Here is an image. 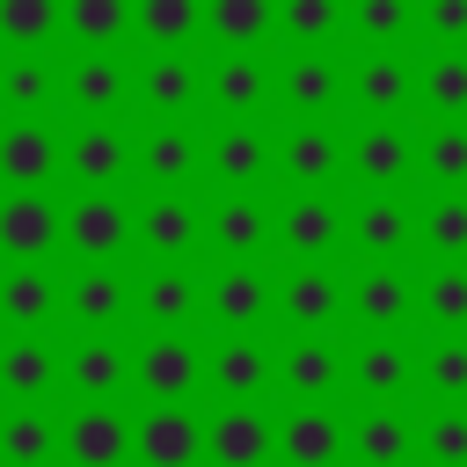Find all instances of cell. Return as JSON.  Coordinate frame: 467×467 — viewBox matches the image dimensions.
I'll return each instance as SVG.
<instances>
[{
	"label": "cell",
	"mask_w": 467,
	"mask_h": 467,
	"mask_svg": "<svg viewBox=\"0 0 467 467\" xmlns=\"http://www.w3.org/2000/svg\"><path fill=\"white\" fill-rule=\"evenodd\" d=\"M131 190H204V124L131 117Z\"/></svg>",
	"instance_id": "6da1fadb"
},
{
	"label": "cell",
	"mask_w": 467,
	"mask_h": 467,
	"mask_svg": "<svg viewBox=\"0 0 467 467\" xmlns=\"http://www.w3.org/2000/svg\"><path fill=\"white\" fill-rule=\"evenodd\" d=\"M58 182L66 190H131V117H66Z\"/></svg>",
	"instance_id": "7a4b0ae2"
},
{
	"label": "cell",
	"mask_w": 467,
	"mask_h": 467,
	"mask_svg": "<svg viewBox=\"0 0 467 467\" xmlns=\"http://www.w3.org/2000/svg\"><path fill=\"white\" fill-rule=\"evenodd\" d=\"M131 255L139 263H204V197L146 190L131 204Z\"/></svg>",
	"instance_id": "3957f363"
},
{
	"label": "cell",
	"mask_w": 467,
	"mask_h": 467,
	"mask_svg": "<svg viewBox=\"0 0 467 467\" xmlns=\"http://www.w3.org/2000/svg\"><path fill=\"white\" fill-rule=\"evenodd\" d=\"M277 182V131L263 117H212L204 124V190H263Z\"/></svg>",
	"instance_id": "277c9868"
},
{
	"label": "cell",
	"mask_w": 467,
	"mask_h": 467,
	"mask_svg": "<svg viewBox=\"0 0 467 467\" xmlns=\"http://www.w3.org/2000/svg\"><path fill=\"white\" fill-rule=\"evenodd\" d=\"M131 394L139 401H197L204 394V343L182 328L131 336Z\"/></svg>",
	"instance_id": "5b68a950"
},
{
	"label": "cell",
	"mask_w": 467,
	"mask_h": 467,
	"mask_svg": "<svg viewBox=\"0 0 467 467\" xmlns=\"http://www.w3.org/2000/svg\"><path fill=\"white\" fill-rule=\"evenodd\" d=\"M277 248V204L263 190H212L204 197V255L212 263H263Z\"/></svg>",
	"instance_id": "8992f818"
},
{
	"label": "cell",
	"mask_w": 467,
	"mask_h": 467,
	"mask_svg": "<svg viewBox=\"0 0 467 467\" xmlns=\"http://www.w3.org/2000/svg\"><path fill=\"white\" fill-rule=\"evenodd\" d=\"M58 321L73 336L131 328V255L124 263H58Z\"/></svg>",
	"instance_id": "52a82bcc"
},
{
	"label": "cell",
	"mask_w": 467,
	"mask_h": 467,
	"mask_svg": "<svg viewBox=\"0 0 467 467\" xmlns=\"http://www.w3.org/2000/svg\"><path fill=\"white\" fill-rule=\"evenodd\" d=\"M277 314V277L263 263H212L204 255V328L212 336H263Z\"/></svg>",
	"instance_id": "ba28073f"
},
{
	"label": "cell",
	"mask_w": 467,
	"mask_h": 467,
	"mask_svg": "<svg viewBox=\"0 0 467 467\" xmlns=\"http://www.w3.org/2000/svg\"><path fill=\"white\" fill-rule=\"evenodd\" d=\"M58 394L66 401H124L131 394V336L88 328L58 343Z\"/></svg>",
	"instance_id": "9c48e42d"
},
{
	"label": "cell",
	"mask_w": 467,
	"mask_h": 467,
	"mask_svg": "<svg viewBox=\"0 0 467 467\" xmlns=\"http://www.w3.org/2000/svg\"><path fill=\"white\" fill-rule=\"evenodd\" d=\"M131 321L139 328H204V263H131Z\"/></svg>",
	"instance_id": "30bf717a"
},
{
	"label": "cell",
	"mask_w": 467,
	"mask_h": 467,
	"mask_svg": "<svg viewBox=\"0 0 467 467\" xmlns=\"http://www.w3.org/2000/svg\"><path fill=\"white\" fill-rule=\"evenodd\" d=\"M124 255H131V197L66 190V263H124Z\"/></svg>",
	"instance_id": "8fae6325"
},
{
	"label": "cell",
	"mask_w": 467,
	"mask_h": 467,
	"mask_svg": "<svg viewBox=\"0 0 467 467\" xmlns=\"http://www.w3.org/2000/svg\"><path fill=\"white\" fill-rule=\"evenodd\" d=\"M58 255H66V197L0 190V263H58Z\"/></svg>",
	"instance_id": "7c38bea8"
},
{
	"label": "cell",
	"mask_w": 467,
	"mask_h": 467,
	"mask_svg": "<svg viewBox=\"0 0 467 467\" xmlns=\"http://www.w3.org/2000/svg\"><path fill=\"white\" fill-rule=\"evenodd\" d=\"M409 175H416V139L401 117H358V131H343V182L401 190Z\"/></svg>",
	"instance_id": "4fadbf2b"
},
{
	"label": "cell",
	"mask_w": 467,
	"mask_h": 467,
	"mask_svg": "<svg viewBox=\"0 0 467 467\" xmlns=\"http://www.w3.org/2000/svg\"><path fill=\"white\" fill-rule=\"evenodd\" d=\"M58 109L66 117H131V58L124 51L58 58Z\"/></svg>",
	"instance_id": "5bb4252c"
},
{
	"label": "cell",
	"mask_w": 467,
	"mask_h": 467,
	"mask_svg": "<svg viewBox=\"0 0 467 467\" xmlns=\"http://www.w3.org/2000/svg\"><path fill=\"white\" fill-rule=\"evenodd\" d=\"M131 117H204V58L190 51L131 58Z\"/></svg>",
	"instance_id": "9a60e30c"
},
{
	"label": "cell",
	"mask_w": 467,
	"mask_h": 467,
	"mask_svg": "<svg viewBox=\"0 0 467 467\" xmlns=\"http://www.w3.org/2000/svg\"><path fill=\"white\" fill-rule=\"evenodd\" d=\"M350 314V285L336 263H285L277 270V321L292 336H328Z\"/></svg>",
	"instance_id": "2e32d148"
},
{
	"label": "cell",
	"mask_w": 467,
	"mask_h": 467,
	"mask_svg": "<svg viewBox=\"0 0 467 467\" xmlns=\"http://www.w3.org/2000/svg\"><path fill=\"white\" fill-rule=\"evenodd\" d=\"M58 467H131L124 401H73L58 416Z\"/></svg>",
	"instance_id": "e0dca14e"
},
{
	"label": "cell",
	"mask_w": 467,
	"mask_h": 467,
	"mask_svg": "<svg viewBox=\"0 0 467 467\" xmlns=\"http://www.w3.org/2000/svg\"><path fill=\"white\" fill-rule=\"evenodd\" d=\"M277 182L285 190H336L343 182V131L328 117H285L277 124Z\"/></svg>",
	"instance_id": "ac0fdd59"
},
{
	"label": "cell",
	"mask_w": 467,
	"mask_h": 467,
	"mask_svg": "<svg viewBox=\"0 0 467 467\" xmlns=\"http://www.w3.org/2000/svg\"><path fill=\"white\" fill-rule=\"evenodd\" d=\"M131 467H204V416L190 401H146L131 416Z\"/></svg>",
	"instance_id": "d6986e66"
},
{
	"label": "cell",
	"mask_w": 467,
	"mask_h": 467,
	"mask_svg": "<svg viewBox=\"0 0 467 467\" xmlns=\"http://www.w3.org/2000/svg\"><path fill=\"white\" fill-rule=\"evenodd\" d=\"M204 394L212 401H263V394H277V350L263 336H212L204 343Z\"/></svg>",
	"instance_id": "ffe728a7"
},
{
	"label": "cell",
	"mask_w": 467,
	"mask_h": 467,
	"mask_svg": "<svg viewBox=\"0 0 467 467\" xmlns=\"http://www.w3.org/2000/svg\"><path fill=\"white\" fill-rule=\"evenodd\" d=\"M204 109L212 117H270L277 109V66L263 51H219L204 66Z\"/></svg>",
	"instance_id": "44dd1931"
},
{
	"label": "cell",
	"mask_w": 467,
	"mask_h": 467,
	"mask_svg": "<svg viewBox=\"0 0 467 467\" xmlns=\"http://www.w3.org/2000/svg\"><path fill=\"white\" fill-rule=\"evenodd\" d=\"M343 248V204L328 190H285L277 204V255L285 263H336Z\"/></svg>",
	"instance_id": "7402d4cb"
},
{
	"label": "cell",
	"mask_w": 467,
	"mask_h": 467,
	"mask_svg": "<svg viewBox=\"0 0 467 467\" xmlns=\"http://www.w3.org/2000/svg\"><path fill=\"white\" fill-rule=\"evenodd\" d=\"M277 460V416L263 401H219L204 416V467H270Z\"/></svg>",
	"instance_id": "603a6c76"
},
{
	"label": "cell",
	"mask_w": 467,
	"mask_h": 467,
	"mask_svg": "<svg viewBox=\"0 0 467 467\" xmlns=\"http://www.w3.org/2000/svg\"><path fill=\"white\" fill-rule=\"evenodd\" d=\"M416 241V212L394 197V190H365L350 212H343V248L358 263H401Z\"/></svg>",
	"instance_id": "cb8c5ba5"
},
{
	"label": "cell",
	"mask_w": 467,
	"mask_h": 467,
	"mask_svg": "<svg viewBox=\"0 0 467 467\" xmlns=\"http://www.w3.org/2000/svg\"><path fill=\"white\" fill-rule=\"evenodd\" d=\"M0 190H58V117H0Z\"/></svg>",
	"instance_id": "d4e9b609"
},
{
	"label": "cell",
	"mask_w": 467,
	"mask_h": 467,
	"mask_svg": "<svg viewBox=\"0 0 467 467\" xmlns=\"http://www.w3.org/2000/svg\"><path fill=\"white\" fill-rule=\"evenodd\" d=\"M343 102H350L358 117H409V102H416V66H409L394 44H379V51L350 58Z\"/></svg>",
	"instance_id": "484cf974"
},
{
	"label": "cell",
	"mask_w": 467,
	"mask_h": 467,
	"mask_svg": "<svg viewBox=\"0 0 467 467\" xmlns=\"http://www.w3.org/2000/svg\"><path fill=\"white\" fill-rule=\"evenodd\" d=\"M343 460L350 467H409L416 460V423L401 401H365L343 423Z\"/></svg>",
	"instance_id": "4316f807"
},
{
	"label": "cell",
	"mask_w": 467,
	"mask_h": 467,
	"mask_svg": "<svg viewBox=\"0 0 467 467\" xmlns=\"http://www.w3.org/2000/svg\"><path fill=\"white\" fill-rule=\"evenodd\" d=\"M58 263H0V336L58 328Z\"/></svg>",
	"instance_id": "83f0119b"
},
{
	"label": "cell",
	"mask_w": 467,
	"mask_h": 467,
	"mask_svg": "<svg viewBox=\"0 0 467 467\" xmlns=\"http://www.w3.org/2000/svg\"><path fill=\"white\" fill-rule=\"evenodd\" d=\"M277 109L285 117H336L343 109V66L328 58V44L277 58Z\"/></svg>",
	"instance_id": "f1b7e54d"
},
{
	"label": "cell",
	"mask_w": 467,
	"mask_h": 467,
	"mask_svg": "<svg viewBox=\"0 0 467 467\" xmlns=\"http://www.w3.org/2000/svg\"><path fill=\"white\" fill-rule=\"evenodd\" d=\"M343 285H350V321L372 328V336H394L416 314V285H409L401 263H358Z\"/></svg>",
	"instance_id": "f546056e"
},
{
	"label": "cell",
	"mask_w": 467,
	"mask_h": 467,
	"mask_svg": "<svg viewBox=\"0 0 467 467\" xmlns=\"http://www.w3.org/2000/svg\"><path fill=\"white\" fill-rule=\"evenodd\" d=\"M343 387L358 401H401L416 387V350L394 336H365L358 350H343Z\"/></svg>",
	"instance_id": "4dcf8cb0"
},
{
	"label": "cell",
	"mask_w": 467,
	"mask_h": 467,
	"mask_svg": "<svg viewBox=\"0 0 467 467\" xmlns=\"http://www.w3.org/2000/svg\"><path fill=\"white\" fill-rule=\"evenodd\" d=\"M277 467H343V416L328 401H292L277 416Z\"/></svg>",
	"instance_id": "1f68e13d"
},
{
	"label": "cell",
	"mask_w": 467,
	"mask_h": 467,
	"mask_svg": "<svg viewBox=\"0 0 467 467\" xmlns=\"http://www.w3.org/2000/svg\"><path fill=\"white\" fill-rule=\"evenodd\" d=\"M277 394L285 401H336L343 394V350L328 336H292L277 350Z\"/></svg>",
	"instance_id": "d6a6232c"
},
{
	"label": "cell",
	"mask_w": 467,
	"mask_h": 467,
	"mask_svg": "<svg viewBox=\"0 0 467 467\" xmlns=\"http://www.w3.org/2000/svg\"><path fill=\"white\" fill-rule=\"evenodd\" d=\"M0 401H58V343H51V328L0 336Z\"/></svg>",
	"instance_id": "836d02e7"
},
{
	"label": "cell",
	"mask_w": 467,
	"mask_h": 467,
	"mask_svg": "<svg viewBox=\"0 0 467 467\" xmlns=\"http://www.w3.org/2000/svg\"><path fill=\"white\" fill-rule=\"evenodd\" d=\"M0 467H58V409L0 401Z\"/></svg>",
	"instance_id": "e575fe53"
},
{
	"label": "cell",
	"mask_w": 467,
	"mask_h": 467,
	"mask_svg": "<svg viewBox=\"0 0 467 467\" xmlns=\"http://www.w3.org/2000/svg\"><path fill=\"white\" fill-rule=\"evenodd\" d=\"M0 117H58V58L51 51L0 58Z\"/></svg>",
	"instance_id": "d590c367"
},
{
	"label": "cell",
	"mask_w": 467,
	"mask_h": 467,
	"mask_svg": "<svg viewBox=\"0 0 467 467\" xmlns=\"http://www.w3.org/2000/svg\"><path fill=\"white\" fill-rule=\"evenodd\" d=\"M58 36L73 51H124L131 0H58Z\"/></svg>",
	"instance_id": "8d00e7d4"
},
{
	"label": "cell",
	"mask_w": 467,
	"mask_h": 467,
	"mask_svg": "<svg viewBox=\"0 0 467 467\" xmlns=\"http://www.w3.org/2000/svg\"><path fill=\"white\" fill-rule=\"evenodd\" d=\"M131 36L146 51H190L204 36V0H131Z\"/></svg>",
	"instance_id": "74e56055"
},
{
	"label": "cell",
	"mask_w": 467,
	"mask_h": 467,
	"mask_svg": "<svg viewBox=\"0 0 467 467\" xmlns=\"http://www.w3.org/2000/svg\"><path fill=\"white\" fill-rule=\"evenodd\" d=\"M277 29V0H204V36L219 51H263Z\"/></svg>",
	"instance_id": "f35d334b"
},
{
	"label": "cell",
	"mask_w": 467,
	"mask_h": 467,
	"mask_svg": "<svg viewBox=\"0 0 467 467\" xmlns=\"http://www.w3.org/2000/svg\"><path fill=\"white\" fill-rule=\"evenodd\" d=\"M416 168L438 190H467V117H431V131L416 139Z\"/></svg>",
	"instance_id": "ab89813d"
},
{
	"label": "cell",
	"mask_w": 467,
	"mask_h": 467,
	"mask_svg": "<svg viewBox=\"0 0 467 467\" xmlns=\"http://www.w3.org/2000/svg\"><path fill=\"white\" fill-rule=\"evenodd\" d=\"M343 29H350L365 51L401 44V36L416 29V0H343Z\"/></svg>",
	"instance_id": "60d3db41"
},
{
	"label": "cell",
	"mask_w": 467,
	"mask_h": 467,
	"mask_svg": "<svg viewBox=\"0 0 467 467\" xmlns=\"http://www.w3.org/2000/svg\"><path fill=\"white\" fill-rule=\"evenodd\" d=\"M416 234H423V248H431L438 263H467V190H438V197L423 204Z\"/></svg>",
	"instance_id": "b9f144b4"
},
{
	"label": "cell",
	"mask_w": 467,
	"mask_h": 467,
	"mask_svg": "<svg viewBox=\"0 0 467 467\" xmlns=\"http://www.w3.org/2000/svg\"><path fill=\"white\" fill-rule=\"evenodd\" d=\"M416 306L431 314L438 336H460V328H467V263H438V270L416 285Z\"/></svg>",
	"instance_id": "7bdbcfd3"
},
{
	"label": "cell",
	"mask_w": 467,
	"mask_h": 467,
	"mask_svg": "<svg viewBox=\"0 0 467 467\" xmlns=\"http://www.w3.org/2000/svg\"><path fill=\"white\" fill-rule=\"evenodd\" d=\"M416 102L431 117H467V51H431V66L416 73Z\"/></svg>",
	"instance_id": "ee69618b"
},
{
	"label": "cell",
	"mask_w": 467,
	"mask_h": 467,
	"mask_svg": "<svg viewBox=\"0 0 467 467\" xmlns=\"http://www.w3.org/2000/svg\"><path fill=\"white\" fill-rule=\"evenodd\" d=\"M416 452L431 467H467V401H431V416L416 423Z\"/></svg>",
	"instance_id": "f6af8a7d"
},
{
	"label": "cell",
	"mask_w": 467,
	"mask_h": 467,
	"mask_svg": "<svg viewBox=\"0 0 467 467\" xmlns=\"http://www.w3.org/2000/svg\"><path fill=\"white\" fill-rule=\"evenodd\" d=\"M58 0H0V51H51Z\"/></svg>",
	"instance_id": "bcb514c9"
},
{
	"label": "cell",
	"mask_w": 467,
	"mask_h": 467,
	"mask_svg": "<svg viewBox=\"0 0 467 467\" xmlns=\"http://www.w3.org/2000/svg\"><path fill=\"white\" fill-rule=\"evenodd\" d=\"M277 36H285L292 51L336 44V36H343V0H277Z\"/></svg>",
	"instance_id": "7dc6e473"
},
{
	"label": "cell",
	"mask_w": 467,
	"mask_h": 467,
	"mask_svg": "<svg viewBox=\"0 0 467 467\" xmlns=\"http://www.w3.org/2000/svg\"><path fill=\"white\" fill-rule=\"evenodd\" d=\"M416 379H423L431 401H467V336H438L416 358Z\"/></svg>",
	"instance_id": "c3c4849f"
},
{
	"label": "cell",
	"mask_w": 467,
	"mask_h": 467,
	"mask_svg": "<svg viewBox=\"0 0 467 467\" xmlns=\"http://www.w3.org/2000/svg\"><path fill=\"white\" fill-rule=\"evenodd\" d=\"M416 22L431 36V51H467V0H423Z\"/></svg>",
	"instance_id": "681fc988"
}]
</instances>
